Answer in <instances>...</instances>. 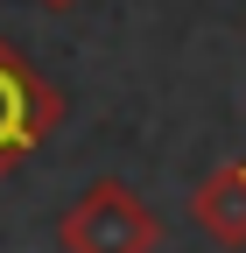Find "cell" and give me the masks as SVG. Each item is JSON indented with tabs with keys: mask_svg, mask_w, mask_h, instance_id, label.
Here are the masks:
<instances>
[{
	"mask_svg": "<svg viewBox=\"0 0 246 253\" xmlns=\"http://www.w3.org/2000/svg\"><path fill=\"white\" fill-rule=\"evenodd\" d=\"M56 246L64 253H162V218L134 183L99 176L56 218Z\"/></svg>",
	"mask_w": 246,
	"mask_h": 253,
	"instance_id": "obj_1",
	"label": "cell"
},
{
	"mask_svg": "<svg viewBox=\"0 0 246 253\" xmlns=\"http://www.w3.org/2000/svg\"><path fill=\"white\" fill-rule=\"evenodd\" d=\"M56 126H64V91L0 36V176L21 169Z\"/></svg>",
	"mask_w": 246,
	"mask_h": 253,
	"instance_id": "obj_2",
	"label": "cell"
},
{
	"mask_svg": "<svg viewBox=\"0 0 246 253\" xmlns=\"http://www.w3.org/2000/svg\"><path fill=\"white\" fill-rule=\"evenodd\" d=\"M190 218L218 239V246H246V162H225V169H211L197 183V197H190Z\"/></svg>",
	"mask_w": 246,
	"mask_h": 253,
	"instance_id": "obj_3",
	"label": "cell"
},
{
	"mask_svg": "<svg viewBox=\"0 0 246 253\" xmlns=\"http://www.w3.org/2000/svg\"><path fill=\"white\" fill-rule=\"evenodd\" d=\"M42 7H78V0H42Z\"/></svg>",
	"mask_w": 246,
	"mask_h": 253,
	"instance_id": "obj_4",
	"label": "cell"
}]
</instances>
